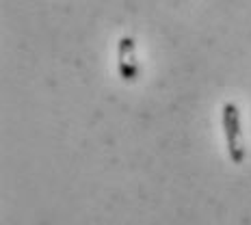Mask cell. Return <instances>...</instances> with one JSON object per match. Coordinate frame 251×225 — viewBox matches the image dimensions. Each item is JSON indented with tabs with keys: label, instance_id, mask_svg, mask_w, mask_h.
<instances>
[{
	"label": "cell",
	"instance_id": "1",
	"mask_svg": "<svg viewBox=\"0 0 251 225\" xmlns=\"http://www.w3.org/2000/svg\"><path fill=\"white\" fill-rule=\"evenodd\" d=\"M223 132H226L229 160L234 165H243L247 158V148H245L243 130H240V113L234 102H227L223 106Z\"/></svg>",
	"mask_w": 251,
	"mask_h": 225
},
{
	"label": "cell",
	"instance_id": "2",
	"mask_svg": "<svg viewBox=\"0 0 251 225\" xmlns=\"http://www.w3.org/2000/svg\"><path fill=\"white\" fill-rule=\"evenodd\" d=\"M117 67L119 76L126 82H134L139 78V63H137V44L132 37H122L117 44Z\"/></svg>",
	"mask_w": 251,
	"mask_h": 225
}]
</instances>
